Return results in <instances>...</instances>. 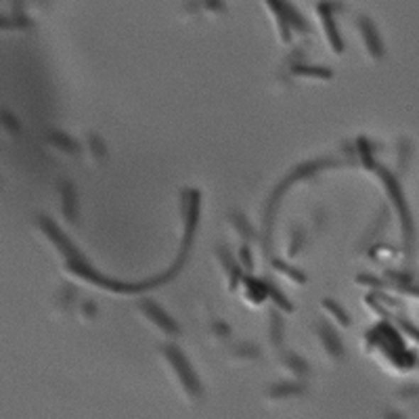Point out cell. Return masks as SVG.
I'll use <instances>...</instances> for the list:
<instances>
[{
  "label": "cell",
  "instance_id": "ba28073f",
  "mask_svg": "<svg viewBox=\"0 0 419 419\" xmlns=\"http://www.w3.org/2000/svg\"><path fill=\"white\" fill-rule=\"evenodd\" d=\"M281 365H283V369H285L292 377H295V379L306 377L310 374V365H308L300 354H295V352H285Z\"/></svg>",
  "mask_w": 419,
  "mask_h": 419
},
{
  "label": "cell",
  "instance_id": "5b68a950",
  "mask_svg": "<svg viewBox=\"0 0 419 419\" xmlns=\"http://www.w3.org/2000/svg\"><path fill=\"white\" fill-rule=\"evenodd\" d=\"M306 394V386L300 383L298 379H292V381H279L275 386H271L266 390V396L273 398V401H285V398H298V396H304Z\"/></svg>",
  "mask_w": 419,
  "mask_h": 419
},
{
  "label": "cell",
  "instance_id": "d6986e66",
  "mask_svg": "<svg viewBox=\"0 0 419 419\" xmlns=\"http://www.w3.org/2000/svg\"><path fill=\"white\" fill-rule=\"evenodd\" d=\"M325 306H327V308H332V312H334L335 317L342 321V325H348V323H350V319H348V315L344 312V308H342V306H337V304L332 302V300H325Z\"/></svg>",
  "mask_w": 419,
  "mask_h": 419
},
{
  "label": "cell",
  "instance_id": "277c9868",
  "mask_svg": "<svg viewBox=\"0 0 419 419\" xmlns=\"http://www.w3.org/2000/svg\"><path fill=\"white\" fill-rule=\"evenodd\" d=\"M59 195H61V212H63L65 220L70 224H76L78 222V197H76L74 185L70 180H61Z\"/></svg>",
  "mask_w": 419,
  "mask_h": 419
},
{
  "label": "cell",
  "instance_id": "e0dca14e",
  "mask_svg": "<svg viewBox=\"0 0 419 419\" xmlns=\"http://www.w3.org/2000/svg\"><path fill=\"white\" fill-rule=\"evenodd\" d=\"M80 317L82 321H92L97 317V304L92 300H84L80 304Z\"/></svg>",
  "mask_w": 419,
  "mask_h": 419
},
{
  "label": "cell",
  "instance_id": "30bf717a",
  "mask_svg": "<svg viewBox=\"0 0 419 419\" xmlns=\"http://www.w3.org/2000/svg\"><path fill=\"white\" fill-rule=\"evenodd\" d=\"M260 357V350L250 342H239L231 348V359L233 361H256Z\"/></svg>",
  "mask_w": 419,
  "mask_h": 419
},
{
  "label": "cell",
  "instance_id": "9c48e42d",
  "mask_svg": "<svg viewBox=\"0 0 419 419\" xmlns=\"http://www.w3.org/2000/svg\"><path fill=\"white\" fill-rule=\"evenodd\" d=\"M32 21L26 17L23 11H15L13 15H0V30H28Z\"/></svg>",
  "mask_w": 419,
  "mask_h": 419
},
{
  "label": "cell",
  "instance_id": "7c38bea8",
  "mask_svg": "<svg viewBox=\"0 0 419 419\" xmlns=\"http://www.w3.org/2000/svg\"><path fill=\"white\" fill-rule=\"evenodd\" d=\"M86 145H88V151H90V156L97 160V162H101V160H105L107 158V151H105V143L97 136V134H88L86 136Z\"/></svg>",
  "mask_w": 419,
  "mask_h": 419
},
{
  "label": "cell",
  "instance_id": "8992f818",
  "mask_svg": "<svg viewBox=\"0 0 419 419\" xmlns=\"http://www.w3.org/2000/svg\"><path fill=\"white\" fill-rule=\"evenodd\" d=\"M46 141L55 147V149H59L61 153H65V156H78L80 153V143L76 141V138H72L67 132H63V130H48L46 132Z\"/></svg>",
  "mask_w": 419,
  "mask_h": 419
},
{
  "label": "cell",
  "instance_id": "2e32d148",
  "mask_svg": "<svg viewBox=\"0 0 419 419\" xmlns=\"http://www.w3.org/2000/svg\"><path fill=\"white\" fill-rule=\"evenodd\" d=\"M210 335L216 337V339H227L231 335V327L224 321H214L212 327H210Z\"/></svg>",
  "mask_w": 419,
  "mask_h": 419
},
{
  "label": "cell",
  "instance_id": "ac0fdd59",
  "mask_svg": "<svg viewBox=\"0 0 419 419\" xmlns=\"http://www.w3.org/2000/svg\"><path fill=\"white\" fill-rule=\"evenodd\" d=\"M398 398H403V401H415V398H419V386H413V383L403 386L398 390Z\"/></svg>",
  "mask_w": 419,
  "mask_h": 419
},
{
  "label": "cell",
  "instance_id": "5bb4252c",
  "mask_svg": "<svg viewBox=\"0 0 419 419\" xmlns=\"http://www.w3.org/2000/svg\"><path fill=\"white\" fill-rule=\"evenodd\" d=\"M0 126H2L6 132H11V134H19V132H21L19 120H17L9 109H0Z\"/></svg>",
  "mask_w": 419,
  "mask_h": 419
},
{
  "label": "cell",
  "instance_id": "52a82bcc",
  "mask_svg": "<svg viewBox=\"0 0 419 419\" xmlns=\"http://www.w3.org/2000/svg\"><path fill=\"white\" fill-rule=\"evenodd\" d=\"M359 32H361L365 44H367L369 53H371L374 57H379V55H381V40H379V36H377L376 26H374L369 19L363 17V19L359 21Z\"/></svg>",
  "mask_w": 419,
  "mask_h": 419
},
{
  "label": "cell",
  "instance_id": "ffe728a7",
  "mask_svg": "<svg viewBox=\"0 0 419 419\" xmlns=\"http://www.w3.org/2000/svg\"><path fill=\"white\" fill-rule=\"evenodd\" d=\"M383 419H405V418H403L401 413H396V411H390V409H388V411L383 413Z\"/></svg>",
  "mask_w": 419,
  "mask_h": 419
},
{
  "label": "cell",
  "instance_id": "3957f363",
  "mask_svg": "<svg viewBox=\"0 0 419 419\" xmlns=\"http://www.w3.org/2000/svg\"><path fill=\"white\" fill-rule=\"evenodd\" d=\"M317 335H319V342H321V350H323V354H325L330 361H342V359H344L342 339H339V335L335 334L327 323H321V325L317 327Z\"/></svg>",
  "mask_w": 419,
  "mask_h": 419
},
{
  "label": "cell",
  "instance_id": "6da1fadb",
  "mask_svg": "<svg viewBox=\"0 0 419 419\" xmlns=\"http://www.w3.org/2000/svg\"><path fill=\"white\" fill-rule=\"evenodd\" d=\"M162 354H164V361L170 367V371L176 377L180 390L187 394V398L189 401H200L204 396V388H202V381H200L197 374L193 371L189 361L185 359V354L176 346H164Z\"/></svg>",
  "mask_w": 419,
  "mask_h": 419
},
{
  "label": "cell",
  "instance_id": "4fadbf2b",
  "mask_svg": "<svg viewBox=\"0 0 419 419\" xmlns=\"http://www.w3.org/2000/svg\"><path fill=\"white\" fill-rule=\"evenodd\" d=\"M74 300H76V290L70 288V285L63 288V290H59L57 295H55V304H57L59 310H70L74 306Z\"/></svg>",
  "mask_w": 419,
  "mask_h": 419
},
{
  "label": "cell",
  "instance_id": "7a4b0ae2",
  "mask_svg": "<svg viewBox=\"0 0 419 419\" xmlns=\"http://www.w3.org/2000/svg\"><path fill=\"white\" fill-rule=\"evenodd\" d=\"M138 310H141V315H143L151 325H156L160 332H164L166 335L178 334L176 321L168 315L160 304H156V302H151V300H143V302L138 304Z\"/></svg>",
  "mask_w": 419,
  "mask_h": 419
},
{
  "label": "cell",
  "instance_id": "8fae6325",
  "mask_svg": "<svg viewBox=\"0 0 419 419\" xmlns=\"http://www.w3.org/2000/svg\"><path fill=\"white\" fill-rule=\"evenodd\" d=\"M227 222H229V227H231L237 235H241L244 239H251V237H254V231H251L250 222H248L241 214L231 212L229 218H227Z\"/></svg>",
  "mask_w": 419,
  "mask_h": 419
},
{
  "label": "cell",
  "instance_id": "9a60e30c",
  "mask_svg": "<svg viewBox=\"0 0 419 419\" xmlns=\"http://www.w3.org/2000/svg\"><path fill=\"white\" fill-rule=\"evenodd\" d=\"M283 334H285V332H283V321H281V317H279L277 312H273V315H271V339H273L275 346L281 344Z\"/></svg>",
  "mask_w": 419,
  "mask_h": 419
}]
</instances>
